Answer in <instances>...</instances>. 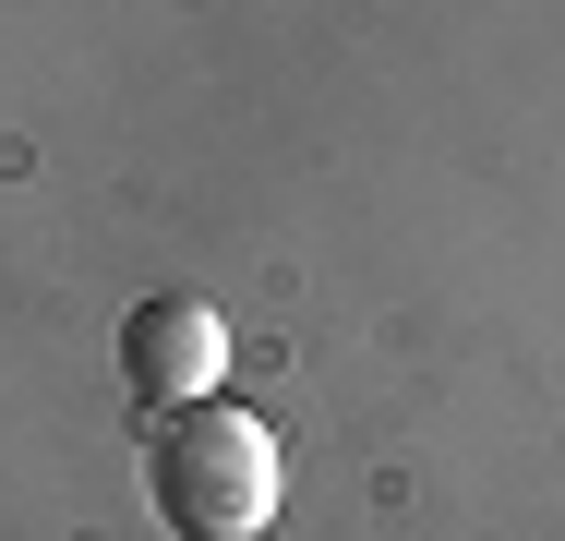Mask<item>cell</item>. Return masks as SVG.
<instances>
[{"label": "cell", "instance_id": "obj_2", "mask_svg": "<svg viewBox=\"0 0 565 541\" xmlns=\"http://www.w3.org/2000/svg\"><path fill=\"white\" fill-rule=\"evenodd\" d=\"M228 373V325L217 301H193V289H157V301H132L120 314V385L169 422V410H193V397H217Z\"/></svg>", "mask_w": 565, "mask_h": 541}, {"label": "cell", "instance_id": "obj_1", "mask_svg": "<svg viewBox=\"0 0 565 541\" xmlns=\"http://www.w3.org/2000/svg\"><path fill=\"white\" fill-rule=\"evenodd\" d=\"M277 481H289V445L277 422L228 410V397H193L145 433V506L181 541H253L277 518Z\"/></svg>", "mask_w": 565, "mask_h": 541}]
</instances>
